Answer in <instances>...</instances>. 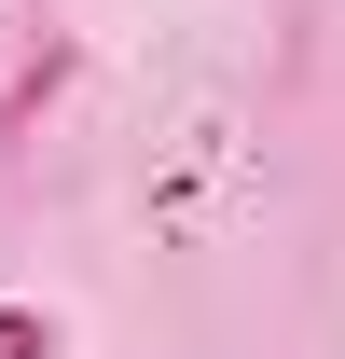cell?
Masks as SVG:
<instances>
[{"instance_id": "6da1fadb", "label": "cell", "mask_w": 345, "mask_h": 359, "mask_svg": "<svg viewBox=\"0 0 345 359\" xmlns=\"http://www.w3.org/2000/svg\"><path fill=\"white\" fill-rule=\"evenodd\" d=\"M0 359H55V318L42 304H0Z\"/></svg>"}]
</instances>
